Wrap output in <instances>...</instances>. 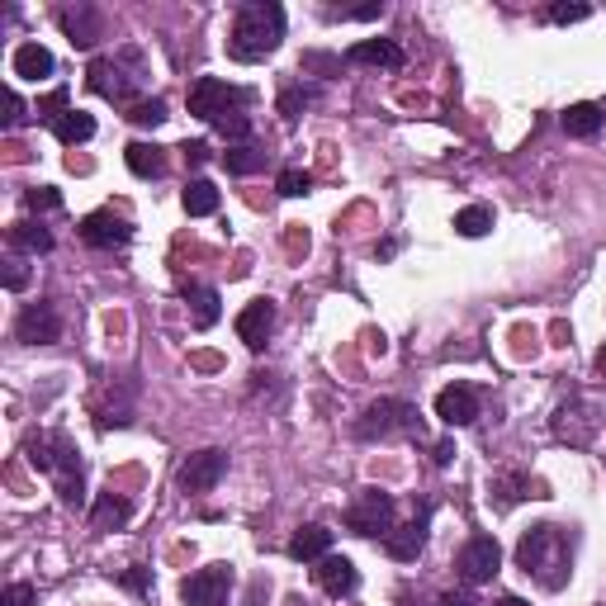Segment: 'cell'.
Instances as JSON below:
<instances>
[{
    "instance_id": "obj_7",
    "label": "cell",
    "mask_w": 606,
    "mask_h": 606,
    "mask_svg": "<svg viewBox=\"0 0 606 606\" xmlns=\"http://www.w3.org/2000/svg\"><path fill=\"white\" fill-rule=\"evenodd\" d=\"M228 592H232L228 564H209V569H195L190 578H180V602L185 606H223Z\"/></svg>"
},
{
    "instance_id": "obj_1",
    "label": "cell",
    "mask_w": 606,
    "mask_h": 606,
    "mask_svg": "<svg viewBox=\"0 0 606 606\" xmlns=\"http://www.w3.org/2000/svg\"><path fill=\"white\" fill-rule=\"evenodd\" d=\"M29 464H34L38 474H48L57 488V498L67 502V507H86V474H81V450L67 431H38L29 436V446H24Z\"/></svg>"
},
{
    "instance_id": "obj_4",
    "label": "cell",
    "mask_w": 606,
    "mask_h": 606,
    "mask_svg": "<svg viewBox=\"0 0 606 606\" xmlns=\"http://www.w3.org/2000/svg\"><path fill=\"white\" fill-rule=\"evenodd\" d=\"M417 427L422 422H417V408L408 398H379V403H370L360 412L356 436L360 441H389V436H412Z\"/></svg>"
},
{
    "instance_id": "obj_11",
    "label": "cell",
    "mask_w": 606,
    "mask_h": 606,
    "mask_svg": "<svg viewBox=\"0 0 606 606\" xmlns=\"http://www.w3.org/2000/svg\"><path fill=\"white\" fill-rule=\"evenodd\" d=\"M81 242L95 251H114V247H128L133 242V228H128L119 214H109V209H100V214H86L81 218Z\"/></svg>"
},
{
    "instance_id": "obj_19",
    "label": "cell",
    "mask_w": 606,
    "mask_h": 606,
    "mask_svg": "<svg viewBox=\"0 0 606 606\" xmlns=\"http://www.w3.org/2000/svg\"><path fill=\"white\" fill-rule=\"evenodd\" d=\"M327 554H332V531L327 526H303L289 540V559H299V564H318Z\"/></svg>"
},
{
    "instance_id": "obj_28",
    "label": "cell",
    "mask_w": 606,
    "mask_h": 606,
    "mask_svg": "<svg viewBox=\"0 0 606 606\" xmlns=\"http://www.w3.org/2000/svg\"><path fill=\"white\" fill-rule=\"evenodd\" d=\"M10 247L29 251V256H43V251H53V232L43 228V223H15L10 228Z\"/></svg>"
},
{
    "instance_id": "obj_42",
    "label": "cell",
    "mask_w": 606,
    "mask_h": 606,
    "mask_svg": "<svg viewBox=\"0 0 606 606\" xmlns=\"http://www.w3.org/2000/svg\"><path fill=\"white\" fill-rule=\"evenodd\" d=\"M180 152H185V166H204L209 161V143H185Z\"/></svg>"
},
{
    "instance_id": "obj_24",
    "label": "cell",
    "mask_w": 606,
    "mask_h": 606,
    "mask_svg": "<svg viewBox=\"0 0 606 606\" xmlns=\"http://www.w3.org/2000/svg\"><path fill=\"white\" fill-rule=\"evenodd\" d=\"M559 124H564L569 138H597L602 133V105H569Z\"/></svg>"
},
{
    "instance_id": "obj_30",
    "label": "cell",
    "mask_w": 606,
    "mask_h": 606,
    "mask_svg": "<svg viewBox=\"0 0 606 606\" xmlns=\"http://www.w3.org/2000/svg\"><path fill=\"white\" fill-rule=\"evenodd\" d=\"M488 228H493V209H488V204H469V209L455 214V232H460V237H483Z\"/></svg>"
},
{
    "instance_id": "obj_20",
    "label": "cell",
    "mask_w": 606,
    "mask_h": 606,
    "mask_svg": "<svg viewBox=\"0 0 606 606\" xmlns=\"http://www.w3.org/2000/svg\"><path fill=\"white\" fill-rule=\"evenodd\" d=\"M62 29L72 34L76 48H95L100 43V34H105V24H100V15L90 10V5H76V10H62Z\"/></svg>"
},
{
    "instance_id": "obj_33",
    "label": "cell",
    "mask_w": 606,
    "mask_h": 606,
    "mask_svg": "<svg viewBox=\"0 0 606 606\" xmlns=\"http://www.w3.org/2000/svg\"><path fill=\"white\" fill-rule=\"evenodd\" d=\"M24 204L34 214H53V209H62V195H57L53 185H34V190H24Z\"/></svg>"
},
{
    "instance_id": "obj_14",
    "label": "cell",
    "mask_w": 606,
    "mask_h": 606,
    "mask_svg": "<svg viewBox=\"0 0 606 606\" xmlns=\"http://www.w3.org/2000/svg\"><path fill=\"white\" fill-rule=\"evenodd\" d=\"M313 578H318V588L327 592V597H346V592H356V583H360L356 564H351L346 554H327V559H318Z\"/></svg>"
},
{
    "instance_id": "obj_12",
    "label": "cell",
    "mask_w": 606,
    "mask_h": 606,
    "mask_svg": "<svg viewBox=\"0 0 606 606\" xmlns=\"http://www.w3.org/2000/svg\"><path fill=\"white\" fill-rule=\"evenodd\" d=\"M436 417L446 427H474L479 422V393H474V384H446V389L436 393Z\"/></svg>"
},
{
    "instance_id": "obj_40",
    "label": "cell",
    "mask_w": 606,
    "mask_h": 606,
    "mask_svg": "<svg viewBox=\"0 0 606 606\" xmlns=\"http://www.w3.org/2000/svg\"><path fill=\"white\" fill-rule=\"evenodd\" d=\"M24 124V100H19L15 90H5V128H19Z\"/></svg>"
},
{
    "instance_id": "obj_13",
    "label": "cell",
    "mask_w": 606,
    "mask_h": 606,
    "mask_svg": "<svg viewBox=\"0 0 606 606\" xmlns=\"http://www.w3.org/2000/svg\"><path fill=\"white\" fill-rule=\"evenodd\" d=\"M270 332H275V303L270 299H251L242 313H237V337H242V346H251V351H261L270 341Z\"/></svg>"
},
{
    "instance_id": "obj_25",
    "label": "cell",
    "mask_w": 606,
    "mask_h": 606,
    "mask_svg": "<svg viewBox=\"0 0 606 606\" xmlns=\"http://www.w3.org/2000/svg\"><path fill=\"white\" fill-rule=\"evenodd\" d=\"M180 204H185V214H190V218L218 214V185H214V180H190V185H185V195H180Z\"/></svg>"
},
{
    "instance_id": "obj_27",
    "label": "cell",
    "mask_w": 606,
    "mask_h": 606,
    "mask_svg": "<svg viewBox=\"0 0 606 606\" xmlns=\"http://www.w3.org/2000/svg\"><path fill=\"white\" fill-rule=\"evenodd\" d=\"M270 152H261L256 143H242V147H228L223 152V166H228L232 176H256V171H266Z\"/></svg>"
},
{
    "instance_id": "obj_31",
    "label": "cell",
    "mask_w": 606,
    "mask_h": 606,
    "mask_svg": "<svg viewBox=\"0 0 606 606\" xmlns=\"http://www.w3.org/2000/svg\"><path fill=\"white\" fill-rule=\"evenodd\" d=\"M161 119H166V100H157V95H152V100H133V105H128V124L157 128Z\"/></svg>"
},
{
    "instance_id": "obj_45",
    "label": "cell",
    "mask_w": 606,
    "mask_h": 606,
    "mask_svg": "<svg viewBox=\"0 0 606 606\" xmlns=\"http://www.w3.org/2000/svg\"><path fill=\"white\" fill-rule=\"evenodd\" d=\"M431 455H436V464H450V455H455V446H450V441H441V446L431 450Z\"/></svg>"
},
{
    "instance_id": "obj_44",
    "label": "cell",
    "mask_w": 606,
    "mask_h": 606,
    "mask_svg": "<svg viewBox=\"0 0 606 606\" xmlns=\"http://www.w3.org/2000/svg\"><path fill=\"white\" fill-rule=\"evenodd\" d=\"M124 588L147 592V569H128V573H124Z\"/></svg>"
},
{
    "instance_id": "obj_21",
    "label": "cell",
    "mask_w": 606,
    "mask_h": 606,
    "mask_svg": "<svg viewBox=\"0 0 606 606\" xmlns=\"http://www.w3.org/2000/svg\"><path fill=\"white\" fill-rule=\"evenodd\" d=\"M128 517H133V502L119 498V493H100L95 507H90V526L95 531H119Z\"/></svg>"
},
{
    "instance_id": "obj_16",
    "label": "cell",
    "mask_w": 606,
    "mask_h": 606,
    "mask_svg": "<svg viewBox=\"0 0 606 606\" xmlns=\"http://www.w3.org/2000/svg\"><path fill=\"white\" fill-rule=\"evenodd\" d=\"M346 62H356V67H384V72H398V67H403V48H398L393 38H360L356 48L346 53Z\"/></svg>"
},
{
    "instance_id": "obj_34",
    "label": "cell",
    "mask_w": 606,
    "mask_h": 606,
    "mask_svg": "<svg viewBox=\"0 0 606 606\" xmlns=\"http://www.w3.org/2000/svg\"><path fill=\"white\" fill-rule=\"evenodd\" d=\"M592 5H583V0H554L550 5V24H578V19H588Z\"/></svg>"
},
{
    "instance_id": "obj_9",
    "label": "cell",
    "mask_w": 606,
    "mask_h": 606,
    "mask_svg": "<svg viewBox=\"0 0 606 606\" xmlns=\"http://www.w3.org/2000/svg\"><path fill=\"white\" fill-rule=\"evenodd\" d=\"M455 569H460L464 583H488L493 573L502 569V550L493 535H474L469 545L460 550V559H455Z\"/></svg>"
},
{
    "instance_id": "obj_2",
    "label": "cell",
    "mask_w": 606,
    "mask_h": 606,
    "mask_svg": "<svg viewBox=\"0 0 606 606\" xmlns=\"http://www.w3.org/2000/svg\"><path fill=\"white\" fill-rule=\"evenodd\" d=\"M285 38V10L275 0H247L228 34V57L232 62H261L280 48Z\"/></svg>"
},
{
    "instance_id": "obj_26",
    "label": "cell",
    "mask_w": 606,
    "mask_h": 606,
    "mask_svg": "<svg viewBox=\"0 0 606 606\" xmlns=\"http://www.w3.org/2000/svg\"><path fill=\"white\" fill-rule=\"evenodd\" d=\"M53 133H57V143H67V147L90 143V138H95V119H90V114H81V109H67V114L53 124Z\"/></svg>"
},
{
    "instance_id": "obj_10",
    "label": "cell",
    "mask_w": 606,
    "mask_h": 606,
    "mask_svg": "<svg viewBox=\"0 0 606 606\" xmlns=\"http://www.w3.org/2000/svg\"><path fill=\"white\" fill-rule=\"evenodd\" d=\"M15 337L24 346H53L62 337V318L53 303H24V313L15 318Z\"/></svg>"
},
{
    "instance_id": "obj_18",
    "label": "cell",
    "mask_w": 606,
    "mask_h": 606,
    "mask_svg": "<svg viewBox=\"0 0 606 606\" xmlns=\"http://www.w3.org/2000/svg\"><path fill=\"white\" fill-rule=\"evenodd\" d=\"M10 67H15V76H24V81H48L57 62L43 43H19L15 57H10Z\"/></svg>"
},
{
    "instance_id": "obj_37",
    "label": "cell",
    "mask_w": 606,
    "mask_h": 606,
    "mask_svg": "<svg viewBox=\"0 0 606 606\" xmlns=\"http://www.w3.org/2000/svg\"><path fill=\"white\" fill-rule=\"evenodd\" d=\"M308 100H313L308 90H285V95H280V114H285L289 124H294V119H299L303 109H308Z\"/></svg>"
},
{
    "instance_id": "obj_29",
    "label": "cell",
    "mask_w": 606,
    "mask_h": 606,
    "mask_svg": "<svg viewBox=\"0 0 606 606\" xmlns=\"http://www.w3.org/2000/svg\"><path fill=\"white\" fill-rule=\"evenodd\" d=\"M526 493H531V479H526V474H502V479H493V502H498L502 512L517 507Z\"/></svg>"
},
{
    "instance_id": "obj_22",
    "label": "cell",
    "mask_w": 606,
    "mask_h": 606,
    "mask_svg": "<svg viewBox=\"0 0 606 606\" xmlns=\"http://www.w3.org/2000/svg\"><path fill=\"white\" fill-rule=\"evenodd\" d=\"M124 161H128V171H133L138 180H161V176H166V157H161L157 143H128Z\"/></svg>"
},
{
    "instance_id": "obj_23",
    "label": "cell",
    "mask_w": 606,
    "mask_h": 606,
    "mask_svg": "<svg viewBox=\"0 0 606 606\" xmlns=\"http://www.w3.org/2000/svg\"><path fill=\"white\" fill-rule=\"evenodd\" d=\"M185 303H190V318H195V327L199 332H209L218 322V289H209V285H185Z\"/></svg>"
},
{
    "instance_id": "obj_39",
    "label": "cell",
    "mask_w": 606,
    "mask_h": 606,
    "mask_svg": "<svg viewBox=\"0 0 606 606\" xmlns=\"http://www.w3.org/2000/svg\"><path fill=\"white\" fill-rule=\"evenodd\" d=\"M0 606H34V588L29 583H10L5 597H0Z\"/></svg>"
},
{
    "instance_id": "obj_43",
    "label": "cell",
    "mask_w": 606,
    "mask_h": 606,
    "mask_svg": "<svg viewBox=\"0 0 606 606\" xmlns=\"http://www.w3.org/2000/svg\"><path fill=\"white\" fill-rule=\"evenodd\" d=\"M436 606H479V602H474L469 592H441V597H436Z\"/></svg>"
},
{
    "instance_id": "obj_47",
    "label": "cell",
    "mask_w": 606,
    "mask_h": 606,
    "mask_svg": "<svg viewBox=\"0 0 606 606\" xmlns=\"http://www.w3.org/2000/svg\"><path fill=\"white\" fill-rule=\"evenodd\" d=\"M493 606H531V602H521V597H502V602H493Z\"/></svg>"
},
{
    "instance_id": "obj_38",
    "label": "cell",
    "mask_w": 606,
    "mask_h": 606,
    "mask_svg": "<svg viewBox=\"0 0 606 606\" xmlns=\"http://www.w3.org/2000/svg\"><path fill=\"white\" fill-rule=\"evenodd\" d=\"M332 19H379L384 15V0H370V5H351V10H327Z\"/></svg>"
},
{
    "instance_id": "obj_35",
    "label": "cell",
    "mask_w": 606,
    "mask_h": 606,
    "mask_svg": "<svg viewBox=\"0 0 606 606\" xmlns=\"http://www.w3.org/2000/svg\"><path fill=\"white\" fill-rule=\"evenodd\" d=\"M218 133H223V138H228V143H237V147H242V143H247V133H251V119H247V114H242V109H237V114H228V119H218Z\"/></svg>"
},
{
    "instance_id": "obj_46",
    "label": "cell",
    "mask_w": 606,
    "mask_h": 606,
    "mask_svg": "<svg viewBox=\"0 0 606 606\" xmlns=\"http://www.w3.org/2000/svg\"><path fill=\"white\" fill-rule=\"evenodd\" d=\"M597 375L606 379V346H602V351H597Z\"/></svg>"
},
{
    "instance_id": "obj_36",
    "label": "cell",
    "mask_w": 606,
    "mask_h": 606,
    "mask_svg": "<svg viewBox=\"0 0 606 606\" xmlns=\"http://www.w3.org/2000/svg\"><path fill=\"white\" fill-rule=\"evenodd\" d=\"M67 114V86H57L48 100H38V119H48V124H57Z\"/></svg>"
},
{
    "instance_id": "obj_41",
    "label": "cell",
    "mask_w": 606,
    "mask_h": 606,
    "mask_svg": "<svg viewBox=\"0 0 606 606\" xmlns=\"http://www.w3.org/2000/svg\"><path fill=\"white\" fill-rule=\"evenodd\" d=\"M24 280H29V270L19 261H5V289H24Z\"/></svg>"
},
{
    "instance_id": "obj_5",
    "label": "cell",
    "mask_w": 606,
    "mask_h": 606,
    "mask_svg": "<svg viewBox=\"0 0 606 606\" xmlns=\"http://www.w3.org/2000/svg\"><path fill=\"white\" fill-rule=\"evenodd\" d=\"M393 512H398L393 493H384V488H360L356 502L346 507V531H351V535H365V540H375V535H389V531H393Z\"/></svg>"
},
{
    "instance_id": "obj_3",
    "label": "cell",
    "mask_w": 606,
    "mask_h": 606,
    "mask_svg": "<svg viewBox=\"0 0 606 606\" xmlns=\"http://www.w3.org/2000/svg\"><path fill=\"white\" fill-rule=\"evenodd\" d=\"M517 569L526 578H535L540 588L559 592L569 583L573 573V554H569V535L559 531V526H531V531L521 535L517 545Z\"/></svg>"
},
{
    "instance_id": "obj_15",
    "label": "cell",
    "mask_w": 606,
    "mask_h": 606,
    "mask_svg": "<svg viewBox=\"0 0 606 606\" xmlns=\"http://www.w3.org/2000/svg\"><path fill=\"white\" fill-rule=\"evenodd\" d=\"M86 86L95 95H105V100H128V90H133V76L119 72V62H109V57H95L86 67Z\"/></svg>"
},
{
    "instance_id": "obj_8",
    "label": "cell",
    "mask_w": 606,
    "mask_h": 606,
    "mask_svg": "<svg viewBox=\"0 0 606 606\" xmlns=\"http://www.w3.org/2000/svg\"><path fill=\"white\" fill-rule=\"evenodd\" d=\"M228 474V450H218V446H209V450H199V455H190V460L180 464V488L185 493H209V488H218V479Z\"/></svg>"
},
{
    "instance_id": "obj_17",
    "label": "cell",
    "mask_w": 606,
    "mask_h": 606,
    "mask_svg": "<svg viewBox=\"0 0 606 606\" xmlns=\"http://www.w3.org/2000/svg\"><path fill=\"white\" fill-rule=\"evenodd\" d=\"M384 550H389L393 559L412 564L417 554L427 550V512H417V521H408V526H393V531L384 535Z\"/></svg>"
},
{
    "instance_id": "obj_32",
    "label": "cell",
    "mask_w": 606,
    "mask_h": 606,
    "mask_svg": "<svg viewBox=\"0 0 606 606\" xmlns=\"http://www.w3.org/2000/svg\"><path fill=\"white\" fill-rule=\"evenodd\" d=\"M275 190H280L285 199H299V195H308V190H313V176H308V171H299V166H289V171H280V176H275Z\"/></svg>"
},
{
    "instance_id": "obj_6",
    "label": "cell",
    "mask_w": 606,
    "mask_h": 606,
    "mask_svg": "<svg viewBox=\"0 0 606 606\" xmlns=\"http://www.w3.org/2000/svg\"><path fill=\"white\" fill-rule=\"evenodd\" d=\"M185 105H190L195 119L218 124V119H228V114H237V109L247 105V90L228 86V81H218V76H199L195 86H190V95H185Z\"/></svg>"
}]
</instances>
